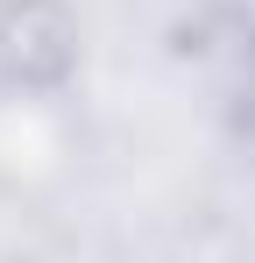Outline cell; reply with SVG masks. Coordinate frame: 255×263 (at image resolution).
I'll return each instance as SVG.
<instances>
[{"label":"cell","mask_w":255,"mask_h":263,"mask_svg":"<svg viewBox=\"0 0 255 263\" xmlns=\"http://www.w3.org/2000/svg\"><path fill=\"white\" fill-rule=\"evenodd\" d=\"M241 14H248V29H255V0H241Z\"/></svg>","instance_id":"6da1fadb"}]
</instances>
